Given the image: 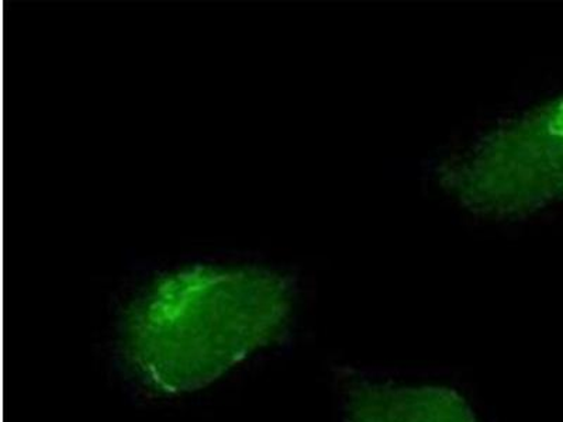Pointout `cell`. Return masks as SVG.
Returning a JSON list of instances; mask_svg holds the SVG:
<instances>
[{
  "mask_svg": "<svg viewBox=\"0 0 563 422\" xmlns=\"http://www.w3.org/2000/svg\"><path fill=\"white\" fill-rule=\"evenodd\" d=\"M442 184L477 214L517 218L563 200V93L486 135Z\"/></svg>",
  "mask_w": 563,
  "mask_h": 422,
  "instance_id": "obj_2",
  "label": "cell"
},
{
  "mask_svg": "<svg viewBox=\"0 0 563 422\" xmlns=\"http://www.w3.org/2000/svg\"><path fill=\"white\" fill-rule=\"evenodd\" d=\"M344 422H479L449 387L354 380L346 389Z\"/></svg>",
  "mask_w": 563,
  "mask_h": 422,
  "instance_id": "obj_3",
  "label": "cell"
},
{
  "mask_svg": "<svg viewBox=\"0 0 563 422\" xmlns=\"http://www.w3.org/2000/svg\"><path fill=\"white\" fill-rule=\"evenodd\" d=\"M290 313V289L279 276L185 270L135 301L118 355L125 375L151 393H190L275 344Z\"/></svg>",
  "mask_w": 563,
  "mask_h": 422,
  "instance_id": "obj_1",
  "label": "cell"
}]
</instances>
